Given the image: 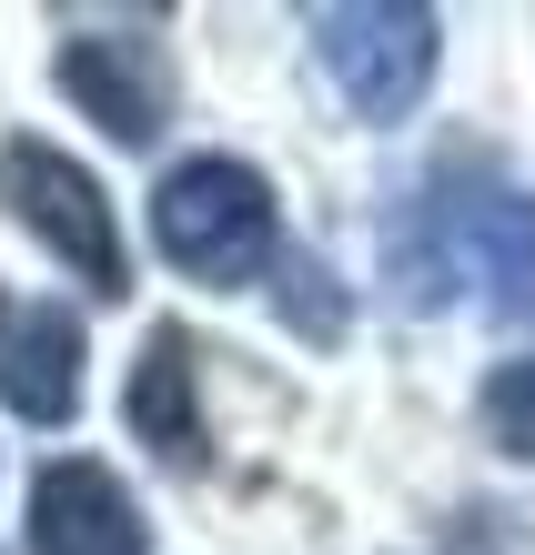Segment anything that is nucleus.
<instances>
[{"label": "nucleus", "instance_id": "9", "mask_svg": "<svg viewBox=\"0 0 535 555\" xmlns=\"http://www.w3.org/2000/svg\"><path fill=\"white\" fill-rule=\"evenodd\" d=\"M485 435L506 454H535V353H515V364L485 374Z\"/></svg>", "mask_w": 535, "mask_h": 555}, {"label": "nucleus", "instance_id": "1", "mask_svg": "<svg viewBox=\"0 0 535 555\" xmlns=\"http://www.w3.org/2000/svg\"><path fill=\"white\" fill-rule=\"evenodd\" d=\"M152 243L182 283H253L273 263V182L232 152H192L152 182Z\"/></svg>", "mask_w": 535, "mask_h": 555}, {"label": "nucleus", "instance_id": "2", "mask_svg": "<svg viewBox=\"0 0 535 555\" xmlns=\"http://www.w3.org/2000/svg\"><path fill=\"white\" fill-rule=\"evenodd\" d=\"M434 243L405 233V273H415V304H445L455 273L485 283V313H535V203L525 192H434L424 203Z\"/></svg>", "mask_w": 535, "mask_h": 555}, {"label": "nucleus", "instance_id": "10", "mask_svg": "<svg viewBox=\"0 0 535 555\" xmlns=\"http://www.w3.org/2000/svg\"><path fill=\"white\" fill-rule=\"evenodd\" d=\"M283 323L314 344H344V293H333L323 263H283Z\"/></svg>", "mask_w": 535, "mask_h": 555}, {"label": "nucleus", "instance_id": "3", "mask_svg": "<svg viewBox=\"0 0 535 555\" xmlns=\"http://www.w3.org/2000/svg\"><path fill=\"white\" fill-rule=\"evenodd\" d=\"M304 30H314V61L333 72V91L354 102V121H405L424 102L434 61H445V21L424 0H333Z\"/></svg>", "mask_w": 535, "mask_h": 555}, {"label": "nucleus", "instance_id": "7", "mask_svg": "<svg viewBox=\"0 0 535 555\" xmlns=\"http://www.w3.org/2000/svg\"><path fill=\"white\" fill-rule=\"evenodd\" d=\"M122 414H131V435H142L173 475H203L213 435H203V395H192V334H182V323H152V334H142Z\"/></svg>", "mask_w": 535, "mask_h": 555}, {"label": "nucleus", "instance_id": "6", "mask_svg": "<svg viewBox=\"0 0 535 555\" xmlns=\"http://www.w3.org/2000/svg\"><path fill=\"white\" fill-rule=\"evenodd\" d=\"M30 555H142V505L112 465L61 454L30 485Z\"/></svg>", "mask_w": 535, "mask_h": 555}, {"label": "nucleus", "instance_id": "4", "mask_svg": "<svg viewBox=\"0 0 535 555\" xmlns=\"http://www.w3.org/2000/svg\"><path fill=\"white\" fill-rule=\"evenodd\" d=\"M0 203H11V222L51 253V263H72L91 293H131L112 203H102V182H91L72 152H51V142H0Z\"/></svg>", "mask_w": 535, "mask_h": 555}, {"label": "nucleus", "instance_id": "8", "mask_svg": "<svg viewBox=\"0 0 535 555\" xmlns=\"http://www.w3.org/2000/svg\"><path fill=\"white\" fill-rule=\"evenodd\" d=\"M0 404L21 424H72L81 414V323H72V304H21L0 323Z\"/></svg>", "mask_w": 535, "mask_h": 555}, {"label": "nucleus", "instance_id": "5", "mask_svg": "<svg viewBox=\"0 0 535 555\" xmlns=\"http://www.w3.org/2000/svg\"><path fill=\"white\" fill-rule=\"evenodd\" d=\"M51 81L72 91L112 142H152L162 121H173V72H162V51L142 30H72L61 61H51Z\"/></svg>", "mask_w": 535, "mask_h": 555}]
</instances>
